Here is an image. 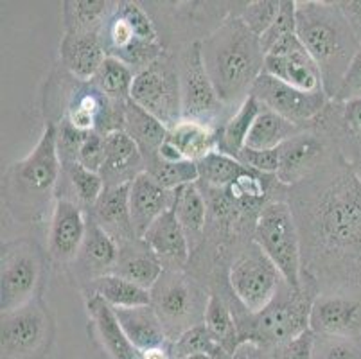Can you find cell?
<instances>
[{
	"label": "cell",
	"instance_id": "cell-21",
	"mask_svg": "<svg viewBox=\"0 0 361 359\" xmlns=\"http://www.w3.org/2000/svg\"><path fill=\"white\" fill-rule=\"evenodd\" d=\"M175 190H167L149 173L142 171L130 183V214L131 225L137 237L142 239L153 223L162 214L173 209Z\"/></svg>",
	"mask_w": 361,
	"mask_h": 359
},
{
	"label": "cell",
	"instance_id": "cell-20",
	"mask_svg": "<svg viewBox=\"0 0 361 359\" xmlns=\"http://www.w3.org/2000/svg\"><path fill=\"white\" fill-rule=\"evenodd\" d=\"M106 58L101 31L71 29L63 32L60 44L61 65L78 81H92Z\"/></svg>",
	"mask_w": 361,
	"mask_h": 359
},
{
	"label": "cell",
	"instance_id": "cell-7",
	"mask_svg": "<svg viewBox=\"0 0 361 359\" xmlns=\"http://www.w3.org/2000/svg\"><path fill=\"white\" fill-rule=\"evenodd\" d=\"M209 300L211 291L205 282L185 269H164L151 288V305L171 343L205 322Z\"/></svg>",
	"mask_w": 361,
	"mask_h": 359
},
{
	"label": "cell",
	"instance_id": "cell-14",
	"mask_svg": "<svg viewBox=\"0 0 361 359\" xmlns=\"http://www.w3.org/2000/svg\"><path fill=\"white\" fill-rule=\"evenodd\" d=\"M336 153L340 150L331 135L318 124H311L279 147L275 178L284 187L298 185L313 176Z\"/></svg>",
	"mask_w": 361,
	"mask_h": 359
},
{
	"label": "cell",
	"instance_id": "cell-38",
	"mask_svg": "<svg viewBox=\"0 0 361 359\" xmlns=\"http://www.w3.org/2000/svg\"><path fill=\"white\" fill-rule=\"evenodd\" d=\"M135 79V71L124 65L123 61L108 56L99 67L97 74L92 78L90 83L106 95L114 103L124 104L131 95V87Z\"/></svg>",
	"mask_w": 361,
	"mask_h": 359
},
{
	"label": "cell",
	"instance_id": "cell-28",
	"mask_svg": "<svg viewBox=\"0 0 361 359\" xmlns=\"http://www.w3.org/2000/svg\"><path fill=\"white\" fill-rule=\"evenodd\" d=\"M218 128L191 118H182L178 124L169 128L166 140L182 154L183 160L198 164L200 160L218 151Z\"/></svg>",
	"mask_w": 361,
	"mask_h": 359
},
{
	"label": "cell",
	"instance_id": "cell-50",
	"mask_svg": "<svg viewBox=\"0 0 361 359\" xmlns=\"http://www.w3.org/2000/svg\"><path fill=\"white\" fill-rule=\"evenodd\" d=\"M169 343L162 345V347H155V348H147V351H142L140 352V359H171Z\"/></svg>",
	"mask_w": 361,
	"mask_h": 359
},
{
	"label": "cell",
	"instance_id": "cell-3",
	"mask_svg": "<svg viewBox=\"0 0 361 359\" xmlns=\"http://www.w3.org/2000/svg\"><path fill=\"white\" fill-rule=\"evenodd\" d=\"M60 178L56 124L47 121L31 153L2 174V203L9 216L22 225H40L54 209Z\"/></svg>",
	"mask_w": 361,
	"mask_h": 359
},
{
	"label": "cell",
	"instance_id": "cell-18",
	"mask_svg": "<svg viewBox=\"0 0 361 359\" xmlns=\"http://www.w3.org/2000/svg\"><path fill=\"white\" fill-rule=\"evenodd\" d=\"M310 329L320 336L361 340V300L340 295H317L311 304Z\"/></svg>",
	"mask_w": 361,
	"mask_h": 359
},
{
	"label": "cell",
	"instance_id": "cell-49",
	"mask_svg": "<svg viewBox=\"0 0 361 359\" xmlns=\"http://www.w3.org/2000/svg\"><path fill=\"white\" fill-rule=\"evenodd\" d=\"M232 359H274L271 352L268 348H262L252 341H243L235 352L232 354Z\"/></svg>",
	"mask_w": 361,
	"mask_h": 359
},
{
	"label": "cell",
	"instance_id": "cell-1",
	"mask_svg": "<svg viewBox=\"0 0 361 359\" xmlns=\"http://www.w3.org/2000/svg\"><path fill=\"white\" fill-rule=\"evenodd\" d=\"M300 237L302 282L317 295L361 300V183L333 154L313 176L284 187Z\"/></svg>",
	"mask_w": 361,
	"mask_h": 359
},
{
	"label": "cell",
	"instance_id": "cell-9",
	"mask_svg": "<svg viewBox=\"0 0 361 359\" xmlns=\"http://www.w3.org/2000/svg\"><path fill=\"white\" fill-rule=\"evenodd\" d=\"M254 241L281 272L288 286L304 289L300 237L291 207L284 196L271 197L262 207L254 229Z\"/></svg>",
	"mask_w": 361,
	"mask_h": 359
},
{
	"label": "cell",
	"instance_id": "cell-34",
	"mask_svg": "<svg viewBox=\"0 0 361 359\" xmlns=\"http://www.w3.org/2000/svg\"><path fill=\"white\" fill-rule=\"evenodd\" d=\"M87 295L101 296L108 305L114 309H130L140 305H151V291L126 281L119 275H104L92 282L87 289Z\"/></svg>",
	"mask_w": 361,
	"mask_h": 359
},
{
	"label": "cell",
	"instance_id": "cell-45",
	"mask_svg": "<svg viewBox=\"0 0 361 359\" xmlns=\"http://www.w3.org/2000/svg\"><path fill=\"white\" fill-rule=\"evenodd\" d=\"M238 160L246 166L248 169L257 171L261 174H270L275 176L279 169V150H268V151H257L245 147L241 153L238 154Z\"/></svg>",
	"mask_w": 361,
	"mask_h": 359
},
{
	"label": "cell",
	"instance_id": "cell-22",
	"mask_svg": "<svg viewBox=\"0 0 361 359\" xmlns=\"http://www.w3.org/2000/svg\"><path fill=\"white\" fill-rule=\"evenodd\" d=\"M142 239L159 257L164 269H185L191 262V246L173 209L162 214Z\"/></svg>",
	"mask_w": 361,
	"mask_h": 359
},
{
	"label": "cell",
	"instance_id": "cell-13",
	"mask_svg": "<svg viewBox=\"0 0 361 359\" xmlns=\"http://www.w3.org/2000/svg\"><path fill=\"white\" fill-rule=\"evenodd\" d=\"M178 71L182 87V118L198 121L219 130L225 124L228 108L221 103L207 74L202 56V39L191 42L180 52Z\"/></svg>",
	"mask_w": 361,
	"mask_h": 359
},
{
	"label": "cell",
	"instance_id": "cell-11",
	"mask_svg": "<svg viewBox=\"0 0 361 359\" xmlns=\"http://www.w3.org/2000/svg\"><path fill=\"white\" fill-rule=\"evenodd\" d=\"M54 338V316L42 296L0 315L2 359H47Z\"/></svg>",
	"mask_w": 361,
	"mask_h": 359
},
{
	"label": "cell",
	"instance_id": "cell-2",
	"mask_svg": "<svg viewBox=\"0 0 361 359\" xmlns=\"http://www.w3.org/2000/svg\"><path fill=\"white\" fill-rule=\"evenodd\" d=\"M202 56L221 103L228 110H238L264 72L266 54L259 36L238 15H228L202 39Z\"/></svg>",
	"mask_w": 361,
	"mask_h": 359
},
{
	"label": "cell",
	"instance_id": "cell-52",
	"mask_svg": "<svg viewBox=\"0 0 361 359\" xmlns=\"http://www.w3.org/2000/svg\"><path fill=\"white\" fill-rule=\"evenodd\" d=\"M180 359H212V358L207 354H196V355H187V358H180Z\"/></svg>",
	"mask_w": 361,
	"mask_h": 359
},
{
	"label": "cell",
	"instance_id": "cell-35",
	"mask_svg": "<svg viewBox=\"0 0 361 359\" xmlns=\"http://www.w3.org/2000/svg\"><path fill=\"white\" fill-rule=\"evenodd\" d=\"M203 324H205L207 331L211 332L216 343L228 354H234L235 348L241 345L234 311H232L231 300L226 296L211 293V300L207 305Z\"/></svg>",
	"mask_w": 361,
	"mask_h": 359
},
{
	"label": "cell",
	"instance_id": "cell-12",
	"mask_svg": "<svg viewBox=\"0 0 361 359\" xmlns=\"http://www.w3.org/2000/svg\"><path fill=\"white\" fill-rule=\"evenodd\" d=\"M130 99L169 130L182 121V87L178 61L164 54L137 72Z\"/></svg>",
	"mask_w": 361,
	"mask_h": 359
},
{
	"label": "cell",
	"instance_id": "cell-24",
	"mask_svg": "<svg viewBox=\"0 0 361 359\" xmlns=\"http://www.w3.org/2000/svg\"><path fill=\"white\" fill-rule=\"evenodd\" d=\"M88 212L96 219L97 225L119 245V248L139 239L131 225L130 183L104 187L96 205Z\"/></svg>",
	"mask_w": 361,
	"mask_h": 359
},
{
	"label": "cell",
	"instance_id": "cell-26",
	"mask_svg": "<svg viewBox=\"0 0 361 359\" xmlns=\"http://www.w3.org/2000/svg\"><path fill=\"white\" fill-rule=\"evenodd\" d=\"M111 273L151 291L164 273V266L153 250L144 243V239H135L121 246L119 257Z\"/></svg>",
	"mask_w": 361,
	"mask_h": 359
},
{
	"label": "cell",
	"instance_id": "cell-36",
	"mask_svg": "<svg viewBox=\"0 0 361 359\" xmlns=\"http://www.w3.org/2000/svg\"><path fill=\"white\" fill-rule=\"evenodd\" d=\"M252 169L243 166L238 158L214 151L198 162V183L214 189H228L239 178L250 174ZM257 173V171H255Z\"/></svg>",
	"mask_w": 361,
	"mask_h": 359
},
{
	"label": "cell",
	"instance_id": "cell-17",
	"mask_svg": "<svg viewBox=\"0 0 361 359\" xmlns=\"http://www.w3.org/2000/svg\"><path fill=\"white\" fill-rule=\"evenodd\" d=\"M88 210L68 197H58L49 219L47 257L56 266H72L87 236Z\"/></svg>",
	"mask_w": 361,
	"mask_h": 359
},
{
	"label": "cell",
	"instance_id": "cell-27",
	"mask_svg": "<svg viewBox=\"0 0 361 359\" xmlns=\"http://www.w3.org/2000/svg\"><path fill=\"white\" fill-rule=\"evenodd\" d=\"M173 210L176 219L185 232L187 241L191 246V253H195L205 241L207 221H209V207L205 196L198 187V182L183 185L175 190V203ZM192 257V255H191Z\"/></svg>",
	"mask_w": 361,
	"mask_h": 359
},
{
	"label": "cell",
	"instance_id": "cell-15",
	"mask_svg": "<svg viewBox=\"0 0 361 359\" xmlns=\"http://www.w3.org/2000/svg\"><path fill=\"white\" fill-rule=\"evenodd\" d=\"M250 95L257 99L262 108L275 111L298 126H311L313 121H317L329 107V97L326 92L310 94L297 90L266 72L259 75Z\"/></svg>",
	"mask_w": 361,
	"mask_h": 359
},
{
	"label": "cell",
	"instance_id": "cell-19",
	"mask_svg": "<svg viewBox=\"0 0 361 359\" xmlns=\"http://www.w3.org/2000/svg\"><path fill=\"white\" fill-rule=\"evenodd\" d=\"M119 257V245H117L88 212L87 236L80 255L72 262V272L78 281L87 289L94 281L104 275H110Z\"/></svg>",
	"mask_w": 361,
	"mask_h": 359
},
{
	"label": "cell",
	"instance_id": "cell-47",
	"mask_svg": "<svg viewBox=\"0 0 361 359\" xmlns=\"http://www.w3.org/2000/svg\"><path fill=\"white\" fill-rule=\"evenodd\" d=\"M356 97H361V47L357 51L356 58L353 59L349 72H347L345 79H343V83H341L334 101L336 103H345V101H350V99Z\"/></svg>",
	"mask_w": 361,
	"mask_h": 359
},
{
	"label": "cell",
	"instance_id": "cell-39",
	"mask_svg": "<svg viewBox=\"0 0 361 359\" xmlns=\"http://www.w3.org/2000/svg\"><path fill=\"white\" fill-rule=\"evenodd\" d=\"M144 164H146V173H149L167 190H176L200 180L198 164L191 162V160L167 162L155 154V157L144 160Z\"/></svg>",
	"mask_w": 361,
	"mask_h": 359
},
{
	"label": "cell",
	"instance_id": "cell-25",
	"mask_svg": "<svg viewBox=\"0 0 361 359\" xmlns=\"http://www.w3.org/2000/svg\"><path fill=\"white\" fill-rule=\"evenodd\" d=\"M87 312L94 334L111 359H140V352L128 340L111 305L97 295H87Z\"/></svg>",
	"mask_w": 361,
	"mask_h": 359
},
{
	"label": "cell",
	"instance_id": "cell-4",
	"mask_svg": "<svg viewBox=\"0 0 361 359\" xmlns=\"http://www.w3.org/2000/svg\"><path fill=\"white\" fill-rule=\"evenodd\" d=\"M297 36L322 74L327 97H336L361 42L354 35L338 2L298 0Z\"/></svg>",
	"mask_w": 361,
	"mask_h": 359
},
{
	"label": "cell",
	"instance_id": "cell-40",
	"mask_svg": "<svg viewBox=\"0 0 361 359\" xmlns=\"http://www.w3.org/2000/svg\"><path fill=\"white\" fill-rule=\"evenodd\" d=\"M171 351V359H180L187 358V355H196V354H207L214 358L219 351H223L218 343L214 341V338L211 336V332L207 331L205 324L196 325L191 331L183 332L178 340L169 343Z\"/></svg>",
	"mask_w": 361,
	"mask_h": 359
},
{
	"label": "cell",
	"instance_id": "cell-37",
	"mask_svg": "<svg viewBox=\"0 0 361 359\" xmlns=\"http://www.w3.org/2000/svg\"><path fill=\"white\" fill-rule=\"evenodd\" d=\"M117 2L108 0H67L63 4L65 31H101Z\"/></svg>",
	"mask_w": 361,
	"mask_h": 359
},
{
	"label": "cell",
	"instance_id": "cell-44",
	"mask_svg": "<svg viewBox=\"0 0 361 359\" xmlns=\"http://www.w3.org/2000/svg\"><path fill=\"white\" fill-rule=\"evenodd\" d=\"M106 160V150H104V135L90 133L87 140L81 146L80 154H78V164L88 171L99 173Z\"/></svg>",
	"mask_w": 361,
	"mask_h": 359
},
{
	"label": "cell",
	"instance_id": "cell-6",
	"mask_svg": "<svg viewBox=\"0 0 361 359\" xmlns=\"http://www.w3.org/2000/svg\"><path fill=\"white\" fill-rule=\"evenodd\" d=\"M101 42L106 56L123 61L135 74L166 54L155 22L139 2H117L101 28Z\"/></svg>",
	"mask_w": 361,
	"mask_h": 359
},
{
	"label": "cell",
	"instance_id": "cell-48",
	"mask_svg": "<svg viewBox=\"0 0 361 359\" xmlns=\"http://www.w3.org/2000/svg\"><path fill=\"white\" fill-rule=\"evenodd\" d=\"M338 6L343 11L345 18L349 20L354 35L361 42V0H341V2H338Z\"/></svg>",
	"mask_w": 361,
	"mask_h": 359
},
{
	"label": "cell",
	"instance_id": "cell-10",
	"mask_svg": "<svg viewBox=\"0 0 361 359\" xmlns=\"http://www.w3.org/2000/svg\"><path fill=\"white\" fill-rule=\"evenodd\" d=\"M226 281L243 309L255 315L274 300L284 279L254 239H246L232 246Z\"/></svg>",
	"mask_w": 361,
	"mask_h": 359
},
{
	"label": "cell",
	"instance_id": "cell-51",
	"mask_svg": "<svg viewBox=\"0 0 361 359\" xmlns=\"http://www.w3.org/2000/svg\"><path fill=\"white\" fill-rule=\"evenodd\" d=\"M350 167H353L354 174H356L357 180H360V183H361V158L360 160H356V162H350Z\"/></svg>",
	"mask_w": 361,
	"mask_h": 359
},
{
	"label": "cell",
	"instance_id": "cell-42",
	"mask_svg": "<svg viewBox=\"0 0 361 359\" xmlns=\"http://www.w3.org/2000/svg\"><path fill=\"white\" fill-rule=\"evenodd\" d=\"M279 9H281V0H255V2L245 4V8L238 13V16L243 20L246 28L261 38L275 22Z\"/></svg>",
	"mask_w": 361,
	"mask_h": 359
},
{
	"label": "cell",
	"instance_id": "cell-8",
	"mask_svg": "<svg viewBox=\"0 0 361 359\" xmlns=\"http://www.w3.org/2000/svg\"><path fill=\"white\" fill-rule=\"evenodd\" d=\"M47 253L32 237H15L0 246V311L8 312L42 296Z\"/></svg>",
	"mask_w": 361,
	"mask_h": 359
},
{
	"label": "cell",
	"instance_id": "cell-41",
	"mask_svg": "<svg viewBox=\"0 0 361 359\" xmlns=\"http://www.w3.org/2000/svg\"><path fill=\"white\" fill-rule=\"evenodd\" d=\"M313 359H361V340L314 334Z\"/></svg>",
	"mask_w": 361,
	"mask_h": 359
},
{
	"label": "cell",
	"instance_id": "cell-46",
	"mask_svg": "<svg viewBox=\"0 0 361 359\" xmlns=\"http://www.w3.org/2000/svg\"><path fill=\"white\" fill-rule=\"evenodd\" d=\"M313 345H314V332L306 331L293 340L279 345L274 348L271 358L274 359H313Z\"/></svg>",
	"mask_w": 361,
	"mask_h": 359
},
{
	"label": "cell",
	"instance_id": "cell-29",
	"mask_svg": "<svg viewBox=\"0 0 361 359\" xmlns=\"http://www.w3.org/2000/svg\"><path fill=\"white\" fill-rule=\"evenodd\" d=\"M114 311H116L121 327L126 332L128 340L139 352L169 343L153 305L114 309Z\"/></svg>",
	"mask_w": 361,
	"mask_h": 359
},
{
	"label": "cell",
	"instance_id": "cell-5",
	"mask_svg": "<svg viewBox=\"0 0 361 359\" xmlns=\"http://www.w3.org/2000/svg\"><path fill=\"white\" fill-rule=\"evenodd\" d=\"M317 293L304 286L295 289L282 282L274 300L262 311L250 315L241 305L234 308L239 340L252 341L262 348L274 351L279 345L310 331V312Z\"/></svg>",
	"mask_w": 361,
	"mask_h": 359
},
{
	"label": "cell",
	"instance_id": "cell-33",
	"mask_svg": "<svg viewBox=\"0 0 361 359\" xmlns=\"http://www.w3.org/2000/svg\"><path fill=\"white\" fill-rule=\"evenodd\" d=\"M304 128L307 126H298V124L277 115L275 111L262 108L259 117L255 118L250 133H248V138H246V147L257 151L279 150L282 144L300 133Z\"/></svg>",
	"mask_w": 361,
	"mask_h": 359
},
{
	"label": "cell",
	"instance_id": "cell-32",
	"mask_svg": "<svg viewBox=\"0 0 361 359\" xmlns=\"http://www.w3.org/2000/svg\"><path fill=\"white\" fill-rule=\"evenodd\" d=\"M262 111V104L259 103L254 95L246 99L245 103L226 118L225 124L219 128L218 133V151L225 153L228 157L238 158L246 147V138L250 133L252 126H254L255 118Z\"/></svg>",
	"mask_w": 361,
	"mask_h": 359
},
{
	"label": "cell",
	"instance_id": "cell-43",
	"mask_svg": "<svg viewBox=\"0 0 361 359\" xmlns=\"http://www.w3.org/2000/svg\"><path fill=\"white\" fill-rule=\"evenodd\" d=\"M297 35V0H281V9L271 28L261 36V47L264 54L277 44L279 39Z\"/></svg>",
	"mask_w": 361,
	"mask_h": 359
},
{
	"label": "cell",
	"instance_id": "cell-16",
	"mask_svg": "<svg viewBox=\"0 0 361 359\" xmlns=\"http://www.w3.org/2000/svg\"><path fill=\"white\" fill-rule=\"evenodd\" d=\"M264 72L302 92H324L322 74L297 35L279 39L266 52Z\"/></svg>",
	"mask_w": 361,
	"mask_h": 359
},
{
	"label": "cell",
	"instance_id": "cell-31",
	"mask_svg": "<svg viewBox=\"0 0 361 359\" xmlns=\"http://www.w3.org/2000/svg\"><path fill=\"white\" fill-rule=\"evenodd\" d=\"M104 190L103 176L85 169L81 164L72 162L61 166V178L58 185V197H68L85 210L92 209Z\"/></svg>",
	"mask_w": 361,
	"mask_h": 359
},
{
	"label": "cell",
	"instance_id": "cell-23",
	"mask_svg": "<svg viewBox=\"0 0 361 359\" xmlns=\"http://www.w3.org/2000/svg\"><path fill=\"white\" fill-rule=\"evenodd\" d=\"M104 150L106 160L101 169L104 187L131 183L142 171H146L139 146L124 130H114L104 135Z\"/></svg>",
	"mask_w": 361,
	"mask_h": 359
},
{
	"label": "cell",
	"instance_id": "cell-30",
	"mask_svg": "<svg viewBox=\"0 0 361 359\" xmlns=\"http://www.w3.org/2000/svg\"><path fill=\"white\" fill-rule=\"evenodd\" d=\"M123 130L133 138V142L139 146L144 160L155 157L162 144L167 138V128L160 123L159 118L147 114L144 108L128 99L124 104V121Z\"/></svg>",
	"mask_w": 361,
	"mask_h": 359
}]
</instances>
